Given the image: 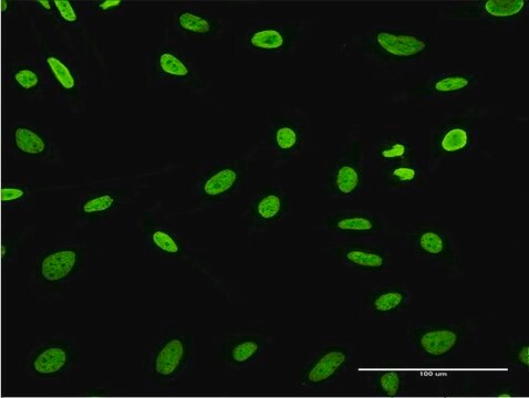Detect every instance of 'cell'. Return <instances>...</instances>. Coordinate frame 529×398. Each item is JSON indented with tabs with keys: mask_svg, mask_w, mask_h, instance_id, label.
I'll list each match as a JSON object with an SVG mask.
<instances>
[{
	"mask_svg": "<svg viewBox=\"0 0 529 398\" xmlns=\"http://www.w3.org/2000/svg\"><path fill=\"white\" fill-rule=\"evenodd\" d=\"M351 44L371 69L392 78L409 79L429 70L440 39L416 18H379Z\"/></svg>",
	"mask_w": 529,
	"mask_h": 398,
	"instance_id": "obj_1",
	"label": "cell"
},
{
	"mask_svg": "<svg viewBox=\"0 0 529 398\" xmlns=\"http://www.w3.org/2000/svg\"><path fill=\"white\" fill-rule=\"evenodd\" d=\"M484 114L475 106L445 109L441 120L425 130L421 142L431 175L439 173L445 163L475 159Z\"/></svg>",
	"mask_w": 529,
	"mask_h": 398,
	"instance_id": "obj_2",
	"label": "cell"
},
{
	"mask_svg": "<svg viewBox=\"0 0 529 398\" xmlns=\"http://www.w3.org/2000/svg\"><path fill=\"white\" fill-rule=\"evenodd\" d=\"M480 339L475 318L412 320L407 331L409 352L425 364H441L472 347Z\"/></svg>",
	"mask_w": 529,
	"mask_h": 398,
	"instance_id": "obj_3",
	"label": "cell"
},
{
	"mask_svg": "<svg viewBox=\"0 0 529 398\" xmlns=\"http://www.w3.org/2000/svg\"><path fill=\"white\" fill-rule=\"evenodd\" d=\"M482 76L477 71H424L408 79L403 101L409 106L465 108L474 106Z\"/></svg>",
	"mask_w": 529,
	"mask_h": 398,
	"instance_id": "obj_4",
	"label": "cell"
},
{
	"mask_svg": "<svg viewBox=\"0 0 529 398\" xmlns=\"http://www.w3.org/2000/svg\"><path fill=\"white\" fill-rule=\"evenodd\" d=\"M356 366L354 341L328 335L320 338L316 347L303 356L292 376L295 390L321 392L333 389Z\"/></svg>",
	"mask_w": 529,
	"mask_h": 398,
	"instance_id": "obj_5",
	"label": "cell"
},
{
	"mask_svg": "<svg viewBox=\"0 0 529 398\" xmlns=\"http://www.w3.org/2000/svg\"><path fill=\"white\" fill-rule=\"evenodd\" d=\"M409 255L418 263L443 275H462V255L458 236L440 216L423 215L403 232Z\"/></svg>",
	"mask_w": 529,
	"mask_h": 398,
	"instance_id": "obj_6",
	"label": "cell"
},
{
	"mask_svg": "<svg viewBox=\"0 0 529 398\" xmlns=\"http://www.w3.org/2000/svg\"><path fill=\"white\" fill-rule=\"evenodd\" d=\"M372 185L368 148L359 136L350 134L338 144L335 155L327 162L319 182L320 193L337 199H352L368 195Z\"/></svg>",
	"mask_w": 529,
	"mask_h": 398,
	"instance_id": "obj_7",
	"label": "cell"
},
{
	"mask_svg": "<svg viewBox=\"0 0 529 398\" xmlns=\"http://www.w3.org/2000/svg\"><path fill=\"white\" fill-rule=\"evenodd\" d=\"M528 0H470L440 8L441 24L468 25L495 35H511L526 23Z\"/></svg>",
	"mask_w": 529,
	"mask_h": 398,
	"instance_id": "obj_8",
	"label": "cell"
},
{
	"mask_svg": "<svg viewBox=\"0 0 529 398\" xmlns=\"http://www.w3.org/2000/svg\"><path fill=\"white\" fill-rule=\"evenodd\" d=\"M314 125L300 108L274 107L266 121L265 151L275 167L300 159L313 146Z\"/></svg>",
	"mask_w": 529,
	"mask_h": 398,
	"instance_id": "obj_9",
	"label": "cell"
},
{
	"mask_svg": "<svg viewBox=\"0 0 529 398\" xmlns=\"http://www.w3.org/2000/svg\"><path fill=\"white\" fill-rule=\"evenodd\" d=\"M354 299L361 319H404L409 316L413 301L410 285L402 282H356Z\"/></svg>",
	"mask_w": 529,
	"mask_h": 398,
	"instance_id": "obj_10",
	"label": "cell"
},
{
	"mask_svg": "<svg viewBox=\"0 0 529 398\" xmlns=\"http://www.w3.org/2000/svg\"><path fill=\"white\" fill-rule=\"evenodd\" d=\"M327 254L338 267L365 278L388 275L394 261L392 249L379 239H337Z\"/></svg>",
	"mask_w": 529,
	"mask_h": 398,
	"instance_id": "obj_11",
	"label": "cell"
},
{
	"mask_svg": "<svg viewBox=\"0 0 529 398\" xmlns=\"http://www.w3.org/2000/svg\"><path fill=\"white\" fill-rule=\"evenodd\" d=\"M319 230L337 239H380L391 233V221L387 214L371 209H344L321 216Z\"/></svg>",
	"mask_w": 529,
	"mask_h": 398,
	"instance_id": "obj_12",
	"label": "cell"
},
{
	"mask_svg": "<svg viewBox=\"0 0 529 398\" xmlns=\"http://www.w3.org/2000/svg\"><path fill=\"white\" fill-rule=\"evenodd\" d=\"M304 19L274 18L264 20L248 35L247 45L258 52L292 55L303 45L307 34Z\"/></svg>",
	"mask_w": 529,
	"mask_h": 398,
	"instance_id": "obj_13",
	"label": "cell"
},
{
	"mask_svg": "<svg viewBox=\"0 0 529 398\" xmlns=\"http://www.w3.org/2000/svg\"><path fill=\"white\" fill-rule=\"evenodd\" d=\"M296 197L285 182L271 180L258 188L252 207V218L259 230H276L292 217Z\"/></svg>",
	"mask_w": 529,
	"mask_h": 398,
	"instance_id": "obj_14",
	"label": "cell"
},
{
	"mask_svg": "<svg viewBox=\"0 0 529 398\" xmlns=\"http://www.w3.org/2000/svg\"><path fill=\"white\" fill-rule=\"evenodd\" d=\"M367 148L372 169L425 160L422 142L398 125L389 127Z\"/></svg>",
	"mask_w": 529,
	"mask_h": 398,
	"instance_id": "obj_15",
	"label": "cell"
},
{
	"mask_svg": "<svg viewBox=\"0 0 529 398\" xmlns=\"http://www.w3.org/2000/svg\"><path fill=\"white\" fill-rule=\"evenodd\" d=\"M430 175L427 160L372 169L373 183L389 194L423 195Z\"/></svg>",
	"mask_w": 529,
	"mask_h": 398,
	"instance_id": "obj_16",
	"label": "cell"
},
{
	"mask_svg": "<svg viewBox=\"0 0 529 398\" xmlns=\"http://www.w3.org/2000/svg\"><path fill=\"white\" fill-rule=\"evenodd\" d=\"M190 352L191 343L186 335L171 334L163 338L151 359V371L155 379L162 382L175 380L188 363Z\"/></svg>",
	"mask_w": 529,
	"mask_h": 398,
	"instance_id": "obj_17",
	"label": "cell"
},
{
	"mask_svg": "<svg viewBox=\"0 0 529 398\" xmlns=\"http://www.w3.org/2000/svg\"><path fill=\"white\" fill-rule=\"evenodd\" d=\"M366 376L371 392L381 396L397 397L409 390L410 374L399 359L382 360Z\"/></svg>",
	"mask_w": 529,
	"mask_h": 398,
	"instance_id": "obj_18",
	"label": "cell"
},
{
	"mask_svg": "<svg viewBox=\"0 0 529 398\" xmlns=\"http://www.w3.org/2000/svg\"><path fill=\"white\" fill-rule=\"evenodd\" d=\"M266 332L245 334L237 338L226 351L227 361L234 368H251L254 365H263L269 344Z\"/></svg>",
	"mask_w": 529,
	"mask_h": 398,
	"instance_id": "obj_19",
	"label": "cell"
},
{
	"mask_svg": "<svg viewBox=\"0 0 529 398\" xmlns=\"http://www.w3.org/2000/svg\"><path fill=\"white\" fill-rule=\"evenodd\" d=\"M77 263L76 250L61 249L49 254L41 261L40 275L49 282H57L69 276L76 268Z\"/></svg>",
	"mask_w": 529,
	"mask_h": 398,
	"instance_id": "obj_20",
	"label": "cell"
},
{
	"mask_svg": "<svg viewBox=\"0 0 529 398\" xmlns=\"http://www.w3.org/2000/svg\"><path fill=\"white\" fill-rule=\"evenodd\" d=\"M241 178V171L234 165H225L205 178L202 193L206 198L216 199L231 193Z\"/></svg>",
	"mask_w": 529,
	"mask_h": 398,
	"instance_id": "obj_21",
	"label": "cell"
},
{
	"mask_svg": "<svg viewBox=\"0 0 529 398\" xmlns=\"http://www.w3.org/2000/svg\"><path fill=\"white\" fill-rule=\"evenodd\" d=\"M68 352L61 347H48L41 350L31 361V368L40 376H51L66 368Z\"/></svg>",
	"mask_w": 529,
	"mask_h": 398,
	"instance_id": "obj_22",
	"label": "cell"
},
{
	"mask_svg": "<svg viewBox=\"0 0 529 398\" xmlns=\"http://www.w3.org/2000/svg\"><path fill=\"white\" fill-rule=\"evenodd\" d=\"M503 358L515 370L528 372L529 370V339L528 337H514L505 342Z\"/></svg>",
	"mask_w": 529,
	"mask_h": 398,
	"instance_id": "obj_23",
	"label": "cell"
},
{
	"mask_svg": "<svg viewBox=\"0 0 529 398\" xmlns=\"http://www.w3.org/2000/svg\"><path fill=\"white\" fill-rule=\"evenodd\" d=\"M176 24L184 33L194 36H209L214 30V24L209 17L191 10L179 13Z\"/></svg>",
	"mask_w": 529,
	"mask_h": 398,
	"instance_id": "obj_24",
	"label": "cell"
},
{
	"mask_svg": "<svg viewBox=\"0 0 529 398\" xmlns=\"http://www.w3.org/2000/svg\"><path fill=\"white\" fill-rule=\"evenodd\" d=\"M158 67L163 75L170 78L186 79L189 78L192 73V69L188 62L179 55L174 54L172 51H164L160 54Z\"/></svg>",
	"mask_w": 529,
	"mask_h": 398,
	"instance_id": "obj_25",
	"label": "cell"
},
{
	"mask_svg": "<svg viewBox=\"0 0 529 398\" xmlns=\"http://www.w3.org/2000/svg\"><path fill=\"white\" fill-rule=\"evenodd\" d=\"M14 142L16 148L28 155H41L46 151V142L37 132L20 127L15 130Z\"/></svg>",
	"mask_w": 529,
	"mask_h": 398,
	"instance_id": "obj_26",
	"label": "cell"
},
{
	"mask_svg": "<svg viewBox=\"0 0 529 398\" xmlns=\"http://www.w3.org/2000/svg\"><path fill=\"white\" fill-rule=\"evenodd\" d=\"M46 64L62 88L65 90L76 88L77 81L74 73L71 72L64 61L55 56H50L46 59Z\"/></svg>",
	"mask_w": 529,
	"mask_h": 398,
	"instance_id": "obj_27",
	"label": "cell"
},
{
	"mask_svg": "<svg viewBox=\"0 0 529 398\" xmlns=\"http://www.w3.org/2000/svg\"><path fill=\"white\" fill-rule=\"evenodd\" d=\"M152 243L161 253L169 256L182 254V246L167 230L157 229L151 235Z\"/></svg>",
	"mask_w": 529,
	"mask_h": 398,
	"instance_id": "obj_28",
	"label": "cell"
},
{
	"mask_svg": "<svg viewBox=\"0 0 529 398\" xmlns=\"http://www.w3.org/2000/svg\"><path fill=\"white\" fill-rule=\"evenodd\" d=\"M116 202V198L110 194L100 195L97 197L90 198L84 206L82 211L86 214H97L109 211V209Z\"/></svg>",
	"mask_w": 529,
	"mask_h": 398,
	"instance_id": "obj_29",
	"label": "cell"
},
{
	"mask_svg": "<svg viewBox=\"0 0 529 398\" xmlns=\"http://www.w3.org/2000/svg\"><path fill=\"white\" fill-rule=\"evenodd\" d=\"M14 79L17 85L24 90H34L40 82L37 72L29 68L17 70Z\"/></svg>",
	"mask_w": 529,
	"mask_h": 398,
	"instance_id": "obj_30",
	"label": "cell"
},
{
	"mask_svg": "<svg viewBox=\"0 0 529 398\" xmlns=\"http://www.w3.org/2000/svg\"><path fill=\"white\" fill-rule=\"evenodd\" d=\"M54 4L58 10V14L67 23L77 22L78 16L76 9L70 2H67V0H55Z\"/></svg>",
	"mask_w": 529,
	"mask_h": 398,
	"instance_id": "obj_31",
	"label": "cell"
},
{
	"mask_svg": "<svg viewBox=\"0 0 529 398\" xmlns=\"http://www.w3.org/2000/svg\"><path fill=\"white\" fill-rule=\"evenodd\" d=\"M25 195L23 188L20 187H6L2 191L3 202H14Z\"/></svg>",
	"mask_w": 529,
	"mask_h": 398,
	"instance_id": "obj_32",
	"label": "cell"
},
{
	"mask_svg": "<svg viewBox=\"0 0 529 398\" xmlns=\"http://www.w3.org/2000/svg\"><path fill=\"white\" fill-rule=\"evenodd\" d=\"M121 5V0H106V2H102L99 4V8L103 10V12H108V10L116 9Z\"/></svg>",
	"mask_w": 529,
	"mask_h": 398,
	"instance_id": "obj_33",
	"label": "cell"
},
{
	"mask_svg": "<svg viewBox=\"0 0 529 398\" xmlns=\"http://www.w3.org/2000/svg\"><path fill=\"white\" fill-rule=\"evenodd\" d=\"M514 391L510 386H500L499 389L495 390L494 396L496 397H513Z\"/></svg>",
	"mask_w": 529,
	"mask_h": 398,
	"instance_id": "obj_34",
	"label": "cell"
},
{
	"mask_svg": "<svg viewBox=\"0 0 529 398\" xmlns=\"http://www.w3.org/2000/svg\"><path fill=\"white\" fill-rule=\"evenodd\" d=\"M38 4H39L41 7H44L45 9H48V10L51 9V3L48 2V0H39Z\"/></svg>",
	"mask_w": 529,
	"mask_h": 398,
	"instance_id": "obj_35",
	"label": "cell"
},
{
	"mask_svg": "<svg viewBox=\"0 0 529 398\" xmlns=\"http://www.w3.org/2000/svg\"><path fill=\"white\" fill-rule=\"evenodd\" d=\"M8 6V2L6 0H2V12L5 13V10Z\"/></svg>",
	"mask_w": 529,
	"mask_h": 398,
	"instance_id": "obj_36",
	"label": "cell"
}]
</instances>
